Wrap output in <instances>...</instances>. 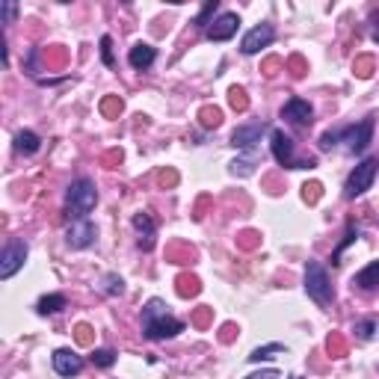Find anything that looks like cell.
Returning a JSON list of instances; mask_svg holds the SVG:
<instances>
[{"instance_id": "6da1fadb", "label": "cell", "mask_w": 379, "mask_h": 379, "mask_svg": "<svg viewBox=\"0 0 379 379\" xmlns=\"http://www.w3.org/2000/svg\"><path fill=\"white\" fill-rule=\"evenodd\" d=\"M166 308L169 305L158 296L149 299L146 308H142V335L149 341H166V338H175L184 332V320L172 317Z\"/></svg>"}, {"instance_id": "7a4b0ae2", "label": "cell", "mask_w": 379, "mask_h": 379, "mask_svg": "<svg viewBox=\"0 0 379 379\" xmlns=\"http://www.w3.org/2000/svg\"><path fill=\"white\" fill-rule=\"evenodd\" d=\"M98 205V187L92 178H77L65 190V210L74 219H86Z\"/></svg>"}, {"instance_id": "3957f363", "label": "cell", "mask_w": 379, "mask_h": 379, "mask_svg": "<svg viewBox=\"0 0 379 379\" xmlns=\"http://www.w3.org/2000/svg\"><path fill=\"white\" fill-rule=\"evenodd\" d=\"M305 291L317 305H332V299H335V287H332L326 267L320 261L305 264Z\"/></svg>"}, {"instance_id": "277c9868", "label": "cell", "mask_w": 379, "mask_h": 379, "mask_svg": "<svg viewBox=\"0 0 379 379\" xmlns=\"http://www.w3.org/2000/svg\"><path fill=\"white\" fill-rule=\"evenodd\" d=\"M270 149H273V158L285 166V169H314V158H296L294 151V140L287 137L285 130H273L270 137Z\"/></svg>"}, {"instance_id": "5b68a950", "label": "cell", "mask_w": 379, "mask_h": 379, "mask_svg": "<svg viewBox=\"0 0 379 379\" xmlns=\"http://www.w3.org/2000/svg\"><path fill=\"white\" fill-rule=\"evenodd\" d=\"M376 172H379V158H364V160L350 172L347 187H344V196H347V199H359V196H364L367 190H371Z\"/></svg>"}, {"instance_id": "8992f818", "label": "cell", "mask_w": 379, "mask_h": 379, "mask_svg": "<svg viewBox=\"0 0 379 379\" xmlns=\"http://www.w3.org/2000/svg\"><path fill=\"white\" fill-rule=\"evenodd\" d=\"M371 140H373V119L371 116L362 119L359 125L341 128V142L350 154H362L367 146H371Z\"/></svg>"}, {"instance_id": "52a82bcc", "label": "cell", "mask_w": 379, "mask_h": 379, "mask_svg": "<svg viewBox=\"0 0 379 379\" xmlns=\"http://www.w3.org/2000/svg\"><path fill=\"white\" fill-rule=\"evenodd\" d=\"M27 243L24 240H9L6 246H3V252H0V278L3 282H9L21 267H24V261H27Z\"/></svg>"}, {"instance_id": "ba28073f", "label": "cell", "mask_w": 379, "mask_h": 379, "mask_svg": "<svg viewBox=\"0 0 379 379\" xmlns=\"http://www.w3.org/2000/svg\"><path fill=\"white\" fill-rule=\"evenodd\" d=\"M98 237V228L92 226L89 219H74L69 228H65V243H69L71 249H86V246H92Z\"/></svg>"}, {"instance_id": "9c48e42d", "label": "cell", "mask_w": 379, "mask_h": 379, "mask_svg": "<svg viewBox=\"0 0 379 379\" xmlns=\"http://www.w3.org/2000/svg\"><path fill=\"white\" fill-rule=\"evenodd\" d=\"M276 39V27L273 24H258V27H252L246 36H243V42H240V51L246 53V57H252V53H258V51H264L267 44H270Z\"/></svg>"}, {"instance_id": "30bf717a", "label": "cell", "mask_w": 379, "mask_h": 379, "mask_svg": "<svg viewBox=\"0 0 379 379\" xmlns=\"http://www.w3.org/2000/svg\"><path fill=\"white\" fill-rule=\"evenodd\" d=\"M237 27H240L237 12H222V15L214 21V24L208 27V39H210V42H228V39H234Z\"/></svg>"}, {"instance_id": "8fae6325", "label": "cell", "mask_w": 379, "mask_h": 379, "mask_svg": "<svg viewBox=\"0 0 379 379\" xmlns=\"http://www.w3.org/2000/svg\"><path fill=\"white\" fill-rule=\"evenodd\" d=\"M264 130H267V121H255V125H243L231 133V146L234 149H255L261 142L264 137Z\"/></svg>"}, {"instance_id": "7c38bea8", "label": "cell", "mask_w": 379, "mask_h": 379, "mask_svg": "<svg viewBox=\"0 0 379 379\" xmlns=\"http://www.w3.org/2000/svg\"><path fill=\"white\" fill-rule=\"evenodd\" d=\"M51 362H53V371L60 376H77L83 371V355H77L74 350H57Z\"/></svg>"}, {"instance_id": "4fadbf2b", "label": "cell", "mask_w": 379, "mask_h": 379, "mask_svg": "<svg viewBox=\"0 0 379 379\" xmlns=\"http://www.w3.org/2000/svg\"><path fill=\"white\" fill-rule=\"evenodd\" d=\"M311 116H314V110H311L305 98H291L282 107V119H287L291 125H311Z\"/></svg>"}, {"instance_id": "5bb4252c", "label": "cell", "mask_w": 379, "mask_h": 379, "mask_svg": "<svg viewBox=\"0 0 379 379\" xmlns=\"http://www.w3.org/2000/svg\"><path fill=\"white\" fill-rule=\"evenodd\" d=\"M133 228H137V234H140V246L149 252L154 246V234H158L154 219L149 214H133Z\"/></svg>"}, {"instance_id": "9a60e30c", "label": "cell", "mask_w": 379, "mask_h": 379, "mask_svg": "<svg viewBox=\"0 0 379 379\" xmlns=\"http://www.w3.org/2000/svg\"><path fill=\"white\" fill-rule=\"evenodd\" d=\"M154 60H158V51H154L151 44H146V42H142V44H133L130 53H128V62H130L137 71L149 69V65H151Z\"/></svg>"}, {"instance_id": "2e32d148", "label": "cell", "mask_w": 379, "mask_h": 379, "mask_svg": "<svg viewBox=\"0 0 379 379\" xmlns=\"http://www.w3.org/2000/svg\"><path fill=\"white\" fill-rule=\"evenodd\" d=\"M353 285H359L362 291H373V287H379V261L373 264H367L362 273H355L353 278Z\"/></svg>"}, {"instance_id": "e0dca14e", "label": "cell", "mask_w": 379, "mask_h": 379, "mask_svg": "<svg viewBox=\"0 0 379 379\" xmlns=\"http://www.w3.org/2000/svg\"><path fill=\"white\" fill-rule=\"evenodd\" d=\"M39 149H42L39 133H33V130H18V133H15V151H21V154H36Z\"/></svg>"}, {"instance_id": "ac0fdd59", "label": "cell", "mask_w": 379, "mask_h": 379, "mask_svg": "<svg viewBox=\"0 0 379 379\" xmlns=\"http://www.w3.org/2000/svg\"><path fill=\"white\" fill-rule=\"evenodd\" d=\"M39 314H57V311L65 308V296L62 294H48V296H42L39 299Z\"/></svg>"}, {"instance_id": "d6986e66", "label": "cell", "mask_w": 379, "mask_h": 379, "mask_svg": "<svg viewBox=\"0 0 379 379\" xmlns=\"http://www.w3.org/2000/svg\"><path fill=\"white\" fill-rule=\"evenodd\" d=\"M273 353H285V344H267V347L252 350L249 362H264V359H273Z\"/></svg>"}, {"instance_id": "ffe728a7", "label": "cell", "mask_w": 379, "mask_h": 379, "mask_svg": "<svg viewBox=\"0 0 379 379\" xmlns=\"http://www.w3.org/2000/svg\"><path fill=\"white\" fill-rule=\"evenodd\" d=\"M121 291H125V282H121L119 276L107 273V276H104V294H110V296H119Z\"/></svg>"}, {"instance_id": "44dd1931", "label": "cell", "mask_w": 379, "mask_h": 379, "mask_svg": "<svg viewBox=\"0 0 379 379\" xmlns=\"http://www.w3.org/2000/svg\"><path fill=\"white\" fill-rule=\"evenodd\" d=\"M92 364L95 367H113L116 364V353L113 350H95L92 353Z\"/></svg>"}, {"instance_id": "7402d4cb", "label": "cell", "mask_w": 379, "mask_h": 379, "mask_svg": "<svg viewBox=\"0 0 379 379\" xmlns=\"http://www.w3.org/2000/svg\"><path fill=\"white\" fill-rule=\"evenodd\" d=\"M217 9H219V3H217V0H210V3H205V9H202V12H199V18H196V27H210V15H214L217 12Z\"/></svg>"}, {"instance_id": "603a6c76", "label": "cell", "mask_w": 379, "mask_h": 379, "mask_svg": "<svg viewBox=\"0 0 379 379\" xmlns=\"http://www.w3.org/2000/svg\"><path fill=\"white\" fill-rule=\"evenodd\" d=\"M0 15H3V24H15V15H18L15 0H3V3H0Z\"/></svg>"}, {"instance_id": "cb8c5ba5", "label": "cell", "mask_w": 379, "mask_h": 379, "mask_svg": "<svg viewBox=\"0 0 379 379\" xmlns=\"http://www.w3.org/2000/svg\"><path fill=\"white\" fill-rule=\"evenodd\" d=\"M355 237H359V228H355V226H353V222H350V228H347V237H344V243H341V246H338V252H335V255H332V264H341V261H338V258H341V252H344V249H347V246H350V243H353Z\"/></svg>"}, {"instance_id": "d4e9b609", "label": "cell", "mask_w": 379, "mask_h": 379, "mask_svg": "<svg viewBox=\"0 0 379 379\" xmlns=\"http://www.w3.org/2000/svg\"><path fill=\"white\" fill-rule=\"evenodd\" d=\"M355 332H359V338H362V341H367V338H373L376 323H373V320H362L359 326H355Z\"/></svg>"}, {"instance_id": "484cf974", "label": "cell", "mask_w": 379, "mask_h": 379, "mask_svg": "<svg viewBox=\"0 0 379 379\" xmlns=\"http://www.w3.org/2000/svg\"><path fill=\"white\" fill-rule=\"evenodd\" d=\"M110 36H104L101 39V60H104V65H113V48H110Z\"/></svg>"}, {"instance_id": "4316f807", "label": "cell", "mask_w": 379, "mask_h": 379, "mask_svg": "<svg viewBox=\"0 0 379 379\" xmlns=\"http://www.w3.org/2000/svg\"><path fill=\"white\" fill-rule=\"evenodd\" d=\"M202 125L205 128H217L219 125V110H205V113H202Z\"/></svg>"}, {"instance_id": "83f0119b", "label": "cell", "mask_w": 379, "mask_h": 379, "mask_svg": "<svg viewBox=\"0 0 379 379\" xmlns=\"http://www.w3.org/2000/svg\"><path fill=\"white\" fill-rule=\"evenodd\" d=\"M246 379H282V373H278L276 367H270V371H258V373H249Z\"/></svg>"}, {"instance_id": "f1b7e54d", "label": "cell", "mask_w": 379, "mask_h": 379, "mask_svg": "<svg viewBox=\"0 0 379 379\" xmlns=\"http://www.w3.org/2000/svg\"><path fill=\"white\" fill-rule=\"evenodd\" d=\"M231 104H234V107H243V104H246V101H243V92H240V89H231Z\"/></svg>"}, {"instance_id": "f546056e", "label": "cell", "mask_w": 379, "mask_h": 379, "mask_svg": "<svg viewBox=\"0 0 379 379\" xmlns=\"http://www.w3.org/2000/svg\"><path fill=\"white\" fill-rule=\"evenodd\" d=\"M373 39H376V42H379V30H376V33H373Z\"/></svg>"}]
</instances>
